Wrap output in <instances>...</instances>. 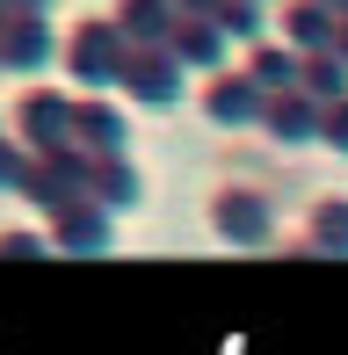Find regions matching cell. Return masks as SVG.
I'll list each match as a JSON object with an SVG mask.
<instances>
[{
    "instance_id": "obj_6",
    "label": "cell",
    "mask_w": 348,
    "mask_h": 355,
    "mask_svg": "<svg viewBox=\"0 0 348 355\" xmlns=\"http://www.w3.org/2000/svg\"><path fill=\"white\" fill-rule=\"evenodd\" d=\"M58 58H66V37L51 29V15H15L8 22V37H0V66L8 73L44 80V66H58Z\"/></svg>"
},
{
    "instance_id": "obj_28",
    "label": "cell",
    "mask_w": 348,
    "mask_h": 355,
    "mask_svg": "<svg viewBox=\"0 0 348 355\" xmlns=\"http://www.w3.org/2000/svg\"><path fill=\"white\" fill-rule=\"evenodd\" d=\"M0 80H8V66H0Z\"/></svg>"
},
{
    "instance_id": "obj_13",
    "label": "cell",
    "mask_w": 348,
    "mask_h": 355,
    "mask_svg": "<svg viewBox=\"0 0 348 355\" xmlns=\"http://www.w3.org/2000/svg\"><path fill=\"white\" fill-rule=\"evenodd\" d=\"M87 196L102 203L109 218H116V211H138V203H146V174H138V159H131V153H123V159H94Z\"/></svg>"
},
{
    "instance_id": "obj_24",
    "label": "cell",
    "mask_w": 348,
    "mask_h": 355,
    "mask_svg": "<svg viewBox=\"0 0 348 355\" xmlns=\"http://www.w3.org/2000/svg\"><path fill=\"white\" fill-rule=\"evenodd\" d=\"M8 22H15V0H0V37H8Z\"/></svg>"
},
{
    "instance_id": "obj_5",
    "label": "cell",
    "mask_w": 348,
    "mask_h": 355,
    "mask_svg": "<svg viewBox=\"0 0 348 355\" xmlns=\"http://www.w3.org/2000/svg\"><path fill=\"white\" fill-rule=\"evenodd\" d=\"M196 109L218 123V131H247V123H261L268 94L254 87V73H247V66H225V73H211V80L196 87Z\"/></svg>"
},
{
    "instance_id": "obj_25",
    "label": "cell",
    "mask_w": 348,
    "mask_h": 355,
    "mask_svg": "<svg viewBox=\"0 0 348 355\" xmlns=\"http://www.w3.org/2000/svg\"><path fill=\"white\" fill-rule=\"evenodd\" d=\"M320 8H334V15H341V22H348V0H320Z\"/></svg>"
},
{
    "instance_id": "obj_19",
    "label": "cell",
    "mask_w": 348,
    "mask_h": 355,
    "mask_svg": "<svg viewBox=\"0 0 348 355\" xmlns=\"http://www.w3.org/2000/svg\"><path fill=\"white\" fill-rule=\"evenodd\" d=\"M29 167H37V153H29L22 138H0V196H22V189H29Z\"/></svg>"
},
{
    "instance_id": "obj_1",
    "label": "cell",
    "mask_w": 348,
    "mask_h": 355,
    "mask_svg": "<svg viewBox=\"0 0 348 355\" xmlns=\"http://www.w3.org/2000/svg\"><path fill=\"white\" fill-rule=\"evenodd\" d=\"M131 51H138V44L116 29V15H80V22L66 29V58H58V66L73 73V87L102 94V87H123Z\"/></svg>"
},
{
    "instance_id": "obj_14",
    "label": "cell",
    "mask_w": 348,
    "mask_h": 355,
    "mask_svg": "<svg viewBox=\"0 0 348 355\" xmlns=\"http://www.w3.org/2000/svg\"><path fill=\"white\" fill-rule=\"evenodd\" d=\"M225 29H218V22H203V15H182V29H174V44H167V51L174 58H182V66L189 73H203V80H211V73H225Z\"/></svg>"
},
{
    "instance_id": "obj_4",
    "label": "cell",
    "mask_w": 348,
    "mask_h": 355,
    "mask_svg": "<svg viewBox=\"0 0 348 355\" xmlns=\"http://www.w3.org/2000/svg\"><path fill=\"white\" fill-rule=\"evenodd\" d=\"M87 174H94V159L80 153V145H58V153H37L22 196L37 203L44 218H58V211H73V203H87Z\"/></svg>"
},
{
    "instance_id": "obj_18",
    "label": "cell",
    "mask_w": 348,
    "mask_h": 355,
    "mask_svg": "<svg viewBox=\"0 0 348 355\" xmlns=\"http://www.w3.org/2000/svg\"><path fill=\"white\" fill-rule=\"evenodd\" d=\"M211 22L225 29L232 44H247V51H254L261 37H276V22H268V8H261V0H225V8H218Z\"/></svg>"
},
{
    "instance_id": "obj_15",
    "label": "cell",
    "mask_w": 348,
    "mask_h": 355,
    "mask_svg": "<svg viewBox=\"0 0 348 355\" xmlns=\"http://www.w3.org/2000/svg\"><path fill=\"white\" fill-rule=\"evenodd\" d=\"M247 73H254V87L276 102V94H297V80H305V58H297L283 37H261L254 51H247Z\"/></svg>"
},
{
    "instance_id": "obj_22",
    "label": "cell",
    "mask_w": 348,
    "mask_h": 355,
    "mask_svg": "<svg viewBox=\"0 0 348 355\" xmlns=\"http://www.w3.org/2000/svg\"><path fill=\"white\" fill-rule=\"evenodd\" d=\"M174 8H182V15H203V22H211V15L225 8V0H174Z\"/></svg>"
},
{
    "instance_id": "obj_26",
    "label": "cell",
    "mask_w": 348,
    "mask_h": 355,
    "mask_svg": "<svg viewBox=\"0 0 348 355\" xmlns=\"http://www.w3.org/2000/svg\"><path fill=\"white\" fill-rule=\"evenodd\" d=\"M341 58H348V22H341Z\"/></svg>"
},
{
    "instance_id": "obj_16",
    "label": "cell",
    "mask_w": 348,
    "mask_h": 355,
    "mask_svg": "<svg viewBox=\"0 0 348 355\" xmlns=\"http://www.w3.org/2000/svg\"><path fill=\"white\" fill-rule=\"evenodd\" d=\"M297 94H312L320 109L348 102V58H341V51H320V58H305V80H297Z\"/></svg>"
},
{
    "instance_id": "obj_9",
    "label": "cell",
    "mask_w": 348,
    "mask_h": 355,
    "mask_svg": "<svg viewBox=\"0 0 348 355\" xmlns=\"http://www.w3.org/2000/svg\"><path fill=\"white\" fill-rule=\"evenodd\" d=\"M44 239H51V254H109L116 247V218L87 196V203H73V211L44 218Z\"/></svg>"
},
{
    "instance_id": "obj_2",
    "label": "cell",
    "mask_w": 348,
    "mask_h": 355,
    "mask_svg": "<svg viewBox=\"0 0 348 355\" xmlns=\"http://www.w3.org/2000/svg\"><path fill=\"white\" fill-rule=\"evenodd\" d=\"M203 218H211V232L225 239V247H268V239H276V203H268L254 182H218L211 203H203Z\"/></svg>"
},
{
    "instance_id": "obj_10",
    "label": "cell",
    "mask_w": 348,
    "mask_h": 355,
    "mask_svg": "<svg viewBox=\"0 0 348 355\" xmlns=\"http://www.w3.org/2000/svg\"><path fill=\"white\" fill-rule=\"evenodd\" d=\"M276 37L290 44L297 58L341 51V15H334V8H320V0H283V8H276Z\"/></svg>"
},
{
    "instance_id": "obj_21",
    "label": "cell",
    "mask_w": 348,
    "mask_h": 355,
    "mask_svg": "<svg viewBox=\"0 0 348 355\" xmlns=\"http://www.w3.org/2000/svg\"><path fill=\"white\" fill-rule=\"evenodd\" d=\"M44 247H51L44 232H0V254H44Z\"/></svg>"
},
{
    "instance_id": "obj_17",
    "label": "cell",
    "mask_w": 348,
    "mask_h": 355,
    "mask_svg": "<svg viewBox=\"0 0 348 355\" xmlns=\"http://www.w3.org/2000/svg\"><path fill=\"white\" fill-rule=\"evenodd\" d=\"M305 247L320 254H348V196H320L305 218Z\"/></svg>"
},
{
    "instance_id": "obj_27",
    "label": "cell",
    "mask_w": 348,
    "mask_h": 355,
    "mask_svg": "<svg viewBox=\"0 0 348 355\" xmlns=\"http://www.w3.org/2000/svg\"><path fill=\"white\" fill-rule=\"evenodd\" d=\"M261 8H268V0H261ZM276 8H283V0H276Z\"/></svg>"
},
{
    "instance_id": "obj_3",
    "label": "cell",
    "mask_w": 348,
    "mask_h": 355,
    "mask_svg": "<svg viewBox=\"0 0 348 355\" xmlns=\"http://www.w3.org/2000/svg\"><path fill=\"white\" fill-rule=\"evenodd\" d=\"M73 116H80V94L66 87H22L8 109L15 138L29 145V153H58V145H73Z\"/></svg>"
},
{
    "instance_id": "obj_7",
    "label": "cell",
    "mask_w": 348,
    "mask_h": 355,
    "mask_svg": "<svg viewBox=\"0 0 348 355\" xmlns=\"http://www.w3.org/2000/svg\"><path fill=\"white\" fill-rule=\"evenodd\" d=\"M123 94L138 109H174L189 94V66L174 51H131V73H123Z\"/></svg>"
},
{
    "instance_id": "obj_20",
    "label": "cell",
    "mask_w": 348,
    "mask_h": 355,
    "mask_svg": "<svg viewBox=\"0 0 348 355\" xmlns=\"http://www.w3.org/2000/svg\"><path fill=\"white\" fill-rule=\"evenodd\" d=\"M320 145L348 153V102H334V109H327V123H320Z\"/></svg>"
},
{
    "instance_id": "obj_23",
    "label": "cell",
    "mask_w": 348,
    "mask_h": 355,
    "mask_svg": "<svg viewBox=\"0 0 348 355\" xmlns=\"http://www.w3.org/2000/svg\"><path fill=\"white\" fill-rule=\"evenodd\" d=\"M58 0H15V15H51Z\"/></svg>"
},
{
    "instance_id": "obj_12",
    "label": "cell",
    "mask_w": 348,
    "mask_h": 355,
    "mask_svg": "<svg viewBox=\"0 0 348 355\" xmlns=\"http://www.w3.org/2000/svg\"><path fill=\"white\" fill-rule=\"evenodd\" d=\"M320 123H327V109L312 94H276L261 109V138L268 145H320Z\"/></svg>"
},
{
    "instance_id": "obj_11",
    "label": "cell",
    "mask_w": 348,
    "mask_h": 355,
    "mask_svg": "<svg viewBox=\"0 0 348 355\" xmlns=\"http://www.w3.org/2000/svg\"><path fill=\"white\" fill-rule=\"evenodd\" d=\"M109 15H116V29L138 44V51H167L174 29H182V8H174V0H116Z\"/></svg>"
},
{
    "instance_id": "obj_29",
    "label": "cell",
    "mask_w": 348,
    "mask_h": 355,
    "mask_svg": "<svg viewBox=\"0 0 348 355\" xmlns=\"http://www.w3.org/2000/svg\"><path fill=\"white\" fill-rule=\"evenodd\" d=\"M0 138H8V131H0Z\"/></svg>"
},
{
    "instance_id": "obj_8",
    "label": "cell",
    "mask_w": 348,
    "mask_h": 355,
    "mask_svg": "<svg viewBox=\"0 0 348 355\" xmlns=\"http://www.w3.org/2000/svg\"><path fill=\"white\" fill-rule=\"evenodd\" d=\"M73 145L87 159H123L131 153V116H123L109 94H80V116H73Z\"/></svg>"
}]
</instances>
